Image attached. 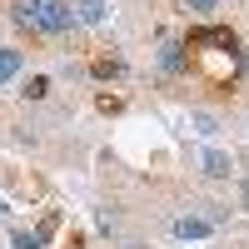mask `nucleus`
Here are the masks:
<instances>
[{
	"instance_id": "1a4fd4ad",
	"label": "nucleus",
	"mask_w": 249,
	"mask_h": 249,
	"mask_svg": "<svg viewBox=\"0 0 249 249\" xmlns=\"http://www.w3.org/2000/svg\"><path fill=\"white\" fill-rule=\"evenodd\" d=\"M15 249H40V239H30V234H15Z\"/></svg>"
},
{
	"instance_id": "423d86ee",
	"label": "nucleus",
	"mask_w": 249,
	"mask_h": 249,
	"mask_svg": "<svg viewBox=\"0 0 249 249\" xmlns=\"http://www.w3.org/2000/svg\"><path fill=\"white\" fill-rule=\"evenodd\" d=\"M160 60H164V70H179V65H184V60H179V45H164Z\"/></svg>"
},
{
	"instance_id": "f257e3e1",
	"label": "nucleus",
	"mask_w": 249,
	"mask_h": 249,
	"mask_svg": "<svg viewBox=\"0 0 249 249\" xmlns=\"http://www.w3.org/2000/svg\"><path fill=\"white\" fill-rule=\"evenodd\" d=\"M15 20H20V25L45 30V35H65V30L75 25V10L60 5V0H20V5H15Z\"/></svg>"
},
{
	"instance_id": "9b49d317",
	"label": "nucleus",
	"mask_w": 249,
	"mask_h": 249,
	"mask_svg": "<svg viewBox=\"0 0 249 249\" xmlns=\"http://www.w3.org/2000/svg\"><path fill=\"white\" fill-rule=\"evenodd\" d=\"M244 210H249V179H244Z\"/></svg>"
},
{
	"instance_id": "6e6552de",
	"label": "nucleus",
	"mask_w": 249,
	"mask_h": 249,
	"mask_svg": "<svg viewBox=\"0 0 249 249\" xmlns=\"http://www.w3.org/2000/svg\"><path fill=\"white\" fill-rule=\"evenodd\" d=\"M45 90H50V80H45V75H35V80H30V90H25V95H35V100H40V95H45Z\"/></svg>"
},
{
	"instance_id": "9d476101",
	"label": "nucleus",
	"mask_w": 249,
	"mask_h": 249,
	"mask_svg": "<svg viewBox=\"0 0 249 249\" xmlns=\"http://www.w3.org/2000/svg\"><path fill=\"white\" fill-rule=\"evenodd\" d=\"M190 10H219V0H190Z\"/></svg>"
},
{
	"instance_id": "39448f33",
	"label": "nucleus",
	"mask_w": 249,
	"mask_h": 249,
	"mask_svg": "<svg viewBox=\"0 0 249 249\" xmlns=\"http://www.w3.org/2000/svg\"><path fill=\"white\" fill-rule=\"evenodd\" d=\"M210 230H214L210 219H175V234H179V239H204Z\"/></svg>"
},
{
	"instance_id": "20e7f679",
	"label": "nucleus",
	"mask_w": 249,
	"mask_h": 249,
	"mask_svg": "<svg viewBox=\"0 0 249 249\" xmlns=\"http://www.w3.org/2000/svg\"><path fill=\"white\" fill-rule=\"evenodd\" d=\"M20 65H25V60H20V50L0 45V85H5V80H15V75H20Z\"/></svg>"
},
{
	"instance_id": "0eeeda50",
	"label": "nucleus",
	"mask_w": 249,
	"mask_h": 249,
	"mask_svg": "<svg viewBox=\"0 0 249 249\" xmlns=\"http://www.w3.org/2000/svg\"><path fill=\"white\" fill-rule=\"evenodd\" d=\"M85 20H105V0H85Z\"/></svg>"
},
{
	"instance_id": "7ed1b4c3",
	"label": "nucleus",
	"mask_w": 249,
	"mask_h": 249,
	"mask_svg": "<svg viewBox=\"0 0 249 249\" xmlns=\"http://www.w3.org/2000/svg\"><path fill=\"white\" fill-rule=\"evenodd\" d=\"M199 164H204V175H214V179H224V175L234 170V160H230V155H219V150H204Z\"/></svg>"
},
{
	"instance_id": "f03ea898",
	"label": "nucleus",
	"mask_w": 249,
	"mask_h": 249,
	"mask_svg": "<svg viewBox=\"0 0 249 249\" xmlns=\"http://www.w3.org/2000/svg\"><path fill=\"white\" fill-rule=\"evenodd\" d=\"M190 45H219L224 55H234V35H230V30H219V25H204V30L190 35Z\"/></svg>"
}]
</instances>
